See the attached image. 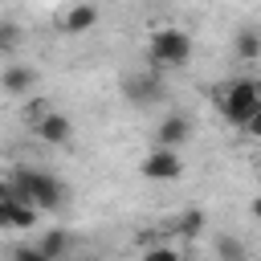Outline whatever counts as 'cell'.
Instances as JSON below:
<instances>
[{"mask_svg":"<svg viewBox=\"0 0 261 261\" xmlns=\"http://www.w3.org/2000/svg\"><path fill=\"white\" fill-rule=\"evenodd\" d=\"M8 184H12L16 200H20V204H33L37 212H41V208H61V204H65V188H61L53 175H45V171L16 167Z\"/></svg>","mask_w":261,"mask_h":261,"instance_id":"1","label":"cell"},{"mask_svg":"<svg viewBox=\"0 0 261 261\" xmlns=\"http://www.w3.org/2000/svg\"><path fill=\"white\" fill-rule=\"evenodd\" d=\"M143 261H184L175 249H167V245H159V249H147L143 253Z\"/></svg>","mask_w":261,"mask_h":261,"instance_id":"16","label":"cell"},{"mask_svg":"<svg viewBox=\"0 0 261 261\" xmlns=\"http://www.w3.org/2000/svg\"><path fill=\"white\" fill-rule=\"evenodd\" d=\"M98 24V8L94 4H73L69 12H65V20H61V29L69 33V37H82V33H90Z\"/></svg>","mask_w":261,"mask_h":261,"instance_id":"9","label":"cell"},{"mask_svg":"<svg viewBox=\"0 0 261 261\" xmlns=\"http://www.w3.org/2000/svg\"><path fill=\"white\" fill-rule=\"evenodd\" d=\"M12 261H49V257H45L37 245H16V249H12Z\"/></svg>","mask_w":261,"mask_h":261,"instance_id":"15","label":"cell"},{"mask_svg":"<svg viewBox=\"0 0 261 261\" xmlns=\"http://www.w3.org/2000/svg\"><path fill=\"white\" fill-rule=\"evenodd\" d=\"M139 171L147 179H179L184 175V159L175 151H167V147H155V151H147V159L139 163Z\"/></svg>","mask_w":261,"mask_h":261,"instance_id":"4","label":"cell"},{"mask_svg":"<svg viewBox=\"0 0 261 261\" xmlns=\"http://www.w3.org/2000/svg\"><path fill=\"white\" fill-rule=\"evenodd\" d=\"M188 135H192V122H188L184 114H167V118L155 126V147H167V151H175L179 143H188Z\"/></svg>","mask_w":261,"mask_h":261,"instance_id":"7","label":"cell"},{"mask_svg":"<svg viewBox=\"0 0 261 261\" xmlns=\"http://www.w3.org/2000/svg\"><path fill=\"white\" fill-rule=\"evenodd\" d=\"M4 200H16V192H12L8 179H0V204H4Z\"/></svg>","mask_w":261,"mask_h":261,"instance_id":"18","label":"cell"},{"mask_svg":"<svg viewBox=\"0 0 261 261\" xmlns=\"http://www.w3.org/2000/svg\"><path fill=\"white\" fill-rule=\"evenodd\" d=\"M33 130H37L41 143H49V147H65L69 135H73V122H69L65 114H41V118L33 122Z\"/></svg>","mask_w":261,"mask_h":261,"instance_id":"6","label":"cell"},{"mask_svg":"<svg viewBox=\"0 0 261 261\" xmlns=\"http://www.w3.org/2000/svg\"><path fill=\"white\" fill-rule=\"evenodd\" d=\"M37 224V208L20 204V200H4L0 204V228H33Z\"/></svg>","mask_w":261,"mask_h":261,"instance_id":"8","label":"cell"},{"mask_svg":"<svg viewBox=\"0 0 261 261\" xmlns=\"http://www.w3.org/2000/svg\"><path fill=\"white\" fill-rule=\"evenodd\" d=\"M147 53H151L155 65H163V69H179V65L192 57V37H188L184 29H155Z\"/></svg>","mask_w":261,"mask_h":261,"instance_id":"3","label":"cell"},{"mask_svg":"<svg viewBox=\"0 0 261 261\" xmlns=\"http://www.w3.org/2000/svg\"><path fill=\"white\" fill-rule=\"evenodd\" d=\"M200 228H204V212H184V216H179V232H184V237H196Z\"/></svg>","mask_w":261,"mask_h":261,"instance_id":"14","label":"cell"},{"mask_svg":"<svg viewBox=\"0 0 261 261\" xmlns=\"http://www.w3.org/2000/svg\"><path fill=\"white\" fill-rule=\"evenodd\" d=\"M237 53H241L245 61H253V57L261 53V41H257V33H253V29H245V33L237 37Z\"/></svg>","mask_w":261,"mask_h":261,"instance_id":"13","label":"cell"},{"mask_svg":"<svg viewBox=\"0 0 261 261\" xmlns=\"http://www.w3.org/2000/svg\"><path fill=\"white\" fill-rule=\"evenodd\" d=\"M216 253H220V261H245V241L241 237H220Z\"/></svg>","mask_w":261,"mask_h":261,"instance_id":"12","label":"cell"},{"mask_svg":"<svg viewBox=\"0 0 261 261\" xmlns=\"http://www.w3.org/2000/svg\"><path fill=\"white\" fill-rule=\"evenodd\" d=\"M69 245H73V241H69V232H65V228H49V232H45V237L37 241V249H41V253H45L49 261H65Z\"/></svg>","mask_w":261,"mask_h":261,"instance_id":"11","label":"cell"},{"mask_svg":"<svg viewBox=\"0 0 261 261\" xmlns=\"http://www.w3.org/2000/svg\"><path fill=\"white\" fill-rule=\"evenodd\" d=\"M216 106H220V114H224L232 126H245L249 118L261 114V90H257V82L237 77V82H228L224 90H216Z\"/></svg>","mask_w":261,"mask_h":261,"instance_id":"2","label":"cell"},{"mask_svg":"<svg viewBox=\"0 0 261 261\" xmlns=\"http://www.w3.org/2000/svg\"><path fill=\"white\" fill-rule=\"evenodd\" d=\"M0 86H4L8 94H33V86H37V69H33V65H8L4 77H0Z\"/></svg>","mask_w":261,"mask_h":261,"instance_id":"10","label":"cell"},{"mask_svg":"<svg viewBox=\"0 0 261 261\" xmlns=\"http://www.w3.org/2000/svg\"><path fill=\"white\" fill-rule=\"evenodd\" d=\"M122 94H126L135 106H151V102L163 98V82H159L155 73H130V77L122 82Z\"/></svg>","mask_w":261,"mask_h":261,"instance_id":"5","label":"cell"},{"mask_svg":"<svg viewBox=\"0 0 261 261\" xmlns=\"http://www.w3.org/2000/svg\"><path fill=\"white\" fill-rule=\"evenodd\" d=\"M16 41V24H0V45H12Z\"/></svg>","mask_w":261,"mask_h":261,"instance_id":"17","label":"cell"}]
</instances>
